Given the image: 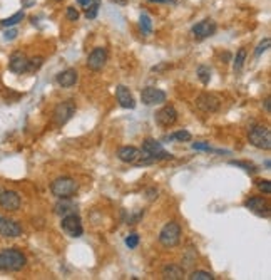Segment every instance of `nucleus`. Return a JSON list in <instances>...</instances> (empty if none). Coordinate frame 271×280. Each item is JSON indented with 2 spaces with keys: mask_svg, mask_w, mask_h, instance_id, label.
Here are the masks:
<instances>
[{
  "mask_svg": "<svg viewBox=\"0 0 271 280\" xmlns=\"http://www.w3.org/2000/svg\"><path fill=\"white\" fill-rule=\"evenodd\" d=\"M27 259L20 250L17 249H3L0 252V265L2 270H8V272H19L25 267Z\"/></svg>",
  "mask_w": 271,
  "mask_h": 280,
  "instance_id": "1",
  "label": "nucleus"
},
{
  "mask_svg": "<svg viewBox=\"0 0 271 280\" xmlns=\"http://www.w3.org/2000/svg\"><path fill=\"white\" fill-rule=\"evenodd\" d=\"M77 190H79V185H77V181L71 176H61L50 183V191H52V195L57 196L59 200H64V198L69 200L71 196H74L77 193Z\"/></svg>",
  "mask_w": 271,
  "mask_h": 280,
  "instance_id": "2",
  "label": "nucleus"
},
{
  "mask_svg": "<svg viewBox=\"0 0 271 280\" xmlns=\"http://www.w3.org/2000/svg\"><path fill=\"white\" fill-rule=\"evenodd\" d=\"M250 143L258 149H270L271 148V131L268 126L256 125L248 133Z\"/></svg>",
  "mask_w": 271,
  "mask_h": 280,
  "instance_id": "3",
  "label": "nucleus"
},
{
  "mask_svg": "<svg viewBox=\"0 0 271 280\" xmlns=\"http://www.w3.org/2000/svg\"><path fill=\"white\" fill-rule=\"evenodd\" d=\"M179 240H181V227L178 222H169L163 227V230L159 232V242L166 249H173L176 247Z\"/></svg>",
  "mask_w": 271,
  "mask_h": 280,
  "instance_id": "4",
  "label": "nucleus"
},
{
  "mask_svg": "<svg viewBox=\"0 0 271 280\" xmlns=\"http://www.w3.org/2000/svg\"><path fill=\"white\" fill-rule=\"evenodd\" d=\"M74 114H76V103L69 99V101H62V103L57 104L52 113V119L57 126H64L67 121H71V118L74 116Z\"/></svg>",
  "mask_w": 271,
  "mask_h": 280,
  "instance_id": "5",
  "label": "nucleus"
},
{
  "mask_svg": "<svg viewBox=\"0 0 271 280\" xmlns=\"http://www.w3.org/2000/svg\"><path fill=\"white\" fill-rule=\"evenodd\" d=\"M61 227H62V230L66 232L69 237H72V238H79L82 233H84V228H82L81 217H79V215H76V213L64 215Z\"/></svg>",
  "mask_w": 271,
  "mask_h": 280,
  "instance_id": "6",
  "label": "nucleus"
},
{
  "mask_svg": "<svg viewBox=\"0 0 271 280\" xmlns=\"http://www.w3.org/2000/svg\"><path fill=\"white\" fill-rule=\"evenodd\" d=\"M141 99H142V104H146V106H158V104L166 103L168 96L164 91L149 86L141 91Z\"/></svg>",
  "mask_w": 271,
  "mask_h": 280,
  "instance_id": "7",
  "label": "nucleus"
},
{
  "mask_svg": "<svg viewBox=\"0 0 271 280\" xmlns=\"http://www.w3.org/2000/svg\"><path fill=\"white\" fill-rule=\"evenodd\" d=\"M196 106L204 113H216L221 106V99L211 93H203L196 98Z\"/></svg>",
  "mask_w": 271,
  "mask_h": 280,
  "instance_id": "8",
  "label": "nucleus"
},
{
  "mask_svg": "<svg viewBox=\"0 0 271 280\" xmlns=\"http://www.w3.org/2000/svg\"><path fill=\"white\" fill-rule=\"evenodd\" d=\"M245 206L250 212L260 217H270V203L265 196H251L245 201Z\"/></svg>",
  "mask_w": 271,
  "mask_h": 280,
  "instance_id": "9",
  "label": "nucleus"
},
{
  "mask_svg": "<svg viewBox=\"0 0 271 280\" xmlns=\"http://www.w3.org/2000/svg\"><path fill=\"white\" fill-rule=\"evenodd\" d=\"M105 62H107V50L104 47H95L92 52L89 54V57H87V67L94 72L102 71Z\"/></svg>",
  "mask_w": 271,
  "mask_h": 280,
  "instance_id": "10",
  "label": "nucleus"
},
{
  "mask_svg": "<svg viewBox=\"0 0 271 280\" xmlns=\"http://www.w3.org/2000/svg\"><path fill=\"white\" fill-rule=\"evenodd\" d=\"M0 206L7 212H17L20 208V195L12 190H0Z\"/></svg>",
  "mask_w": 271,
  "mask_h": 280,
  "instance_id": "11",
  "label": "nucleus"
},
{
  "mask_svg": "<svg viewBox=\"0 0 271 280\" xmlns=\"http://www.w3.org/2000/svg\"><path fill=\"white\" fill-rule=\"evenodd\" d=\"M156 123H158L159 126H163V128H171L173 125H176V121H178V111L174 109V106H164V108H161L158 113H156Z\"/></svg>",
  "mask_w": 271,
  "mask_h": 280,
  "instance_id": "12",
  "label": "nucleus"
},
{
  "mask_svg": "<svg viewBox=\"0 0 271 280\" xmlns=\"http://www.w3.org/2000/svg\"><path fill=\"white\" fill-rule=\"evenodd\" d=\"M8 69L13 74H24L29 69V59L24 52H13L10 56V61H8Z\"/></svg>",
  "mask_w": 271,
  "mask_h": 280,
  "instance_id": "13",
  "label": "nucleus"
},
{
  "mask_svg": "<svg viewBox=\"0 0 271 280\" xmlns=\"http://www.w3.org/2000/svg\"><path fill=\"white\" fill-rule=\"evenodd\" d=\"M22 235V227L17 222L7 220L3 217H0V237L5 238H17Z\"/></svg>",
  "mask_w": 271,
  "mask_h": 280,
  "instance_id": "14",
  "label": "nucleus"
},
{
  "mask_svg": "<svg viewBox=\"0 0 271 280\" xmlns=\"http://www.w3.org/2000/svg\"><path fill=\"white\" fill-rule=\"evenodd\" d=\"M216 24L211 19H206V20H201L197 22V24L192 27V34H194L196 39H206V37H211V35L216 32Z\"/></svg>",
  "mask_w": 271,
  "mask_h": 280,
  "instance_id": "15",
  "label": "nucleus"
},
{
  "mask_svg": "<svg viewBox=\"0 0 271 280\" xmlns=\"http://www.w3.org/2000/svg\"><path fill=\"white\" fill-rule=\"evenodd\" d=\"M117 158L121 159L122 163L136 164L142 158V151L134 148V146H124V148L117 151Z\"/></svg>",
  "mask_w": 271,
  "mask_h": 280,
  "instance_id": "16",
  "label": "nucleus"
},
{
  "mask_svg": "<svg viewBox=\"0 0 271 280\" xmlns=\"http://www.w3.org/2000/svg\"><path fill=\"white\" fill-rule=\"evenodd\" d=\"M116 98H117V103L121 104V108H124V109H134L136 108V101H134V98H132L131 91L127 89L126 86H117Z\"/></svg>",
  "mask_w": 271,
  "mask_h": 280,
  "instance_id": "17",
  "label": "nucleus"
},
{
  "mask_svg": "<svg viewBox=\"0 0 271 280\" xmlns=\"http://www.w3.org/2000/svg\"><path fill=\"white\" fill-rule=\"evenodd\" d=\"M161 275H163V279H166V280H182L186 274L181 265L168 264V265H164L163 270H161Z\"/></svg>",
  "mask_w": 271,
  "mask_h": 280,
  "instance_id": "18",
  "label": "nucleus"
},
{
  "mask_svg": "<svg viewBox=\"0 0 271 280\" xmlns=\"http://www.w3.org/2000/svg\"><path fill=\"white\" fill-rule=\"evenodd\" d=\"M56 79L61 87H72L77 82V79H79V76H77L76 69H66V71L59 72Z\"/></svg>",
  "mask_w": 271,
  "mask_h": 280,
  "instance_id": "19",
  "label": "nucleus"
},
{
  "mask_svg": "<svg viewBox=\"0 0 271 280\" xmlns=\"http://www.w3.org/2000/svg\"><path fill=\"white\" fill-rule=\"evenodd\" d=\"M74 210H76V206L72 205V203H69L67 198H64L62 201H59V203L56 205V213L57 215H69V213H74Z\"/></svg>",
  "mask_w": 271,
  "mask_h": 280,
  "instance_id": "20",
  "label": "nucleus"
},
{
  "mask_svg": "<svg viewBox=\"0 0 271 280\" xmlns=\"http://www.w3.org/2000/svg\"><path fill=\"white\" fill-rule=\"evenodd\" d=\"M22 19H24V12H17V13H13V15L10 17H7V19H2L0 20V25L2 27H13V25H17L19 22H22Z\"/></svg>",
  "mask_w": 271,
  "mask_h": 280,
  "instance_id": "21",
  "label": "nucleus"
},
{
  "mask_svg": "<svg viewBox=\"0 0 271 280\" xmlns=\"http://www.w3.org/2000/svg\"><path fill=\"white\" fill-rule=\"evenodd\" d=\"M99 7H100V0H92V2L87 5V10H86L87 19H95L99 12Z\"/></svg>",
  "mask_w": 271,
  "mask_h": 280,
  "instance_id": "22",
  "label": "nucleus"
},
{
  "mask_svg": "<svg viewBox=\"0 0 271 280\" xmlns=\"http://www.w3.org/2000/svg\"><path fill=\"white\" fill-rule=\"evenodd\" d=\"M246 61V49H240L236 52V57H234V71L240 72L243 69V64Z\"/></svg>",
  "mask_w": 271,
  "mask_h": 280,
  "instance_id": "23",
  "label": "nucleus"
},
{
  "mask_svg": "<svg viewBox=\"0 0 271 280\" xmlns=\"http://www.w3.org/2000/svg\"><path fill=\"white\" fill-rule=\"evenodd\" d=\"M197 77L203 84H209L211 81V69L208 66H199L197 67Z\"/></svg>",
  "mask_w": 271,
  "mask_h": 280,
  "instance_id": "24",
  "label": "nucleus"
},
{
  "mask_svg": "<svg viewBox=\"0 0 271 280\" xmlns=\"http://www.w3.org/2000/svg\"><path fill=\"white\" fill-rule=\"evenodd\" d=\"M141 29L142 34H151L153 32V22H151L148 13H142L141 15Z\"/></svg>",
  "mask_w": 271,
  "mask_h": 280,
  "instance_id": "25",
  "label": "nucleus"
},
{
  "mask_svg": "<svg viewBox=\"0 0 271 280\" xmlns=\"http://www.w3.org/2000/svg\"><path fill=\"white\" fill-rule=\"evenodd\" d=\"M42 64H44V57H42V56H37V57L29 59V69H27V72H35V71H39V69L42 67Z\"/></svg>",
  "mask_w": 271,
  "mask_h": 280,
  "instance_id": "26",
  "label": "nucleus"
},
{
  "mask_svg": "<svg viewBox=\"0 0 271 280\" xmlns=\"http://www.w3.org/2000/svg\"><path fill=\"white\" fill-rule=\"evenodd\" d=\"M187 279H191V280H214L213 275L209 272H204V270H194Z\"/></svg>",
  "mask_w": 271,
  "mask_h": 280,
  "instance_id": "27",
  "label": "nucleus"
},
{
  "mask_svg": "<svg viewBox=\"0 0 271 280\" xmlns=\"http://www.w3.org/2000/svg\"><path fill=\"white\" fill-rule=\"evenodd\" d=\"M171 141V140H178V141H191V133L187 131H176L174 135L171 136H166V141Z\"/></svg>",
  "mask_w": 271,
  "mask_h": 280,
  "instance_id": "28",
  "label": "nucleus"
},
{
  "mask_svg": "<svg viewBox=\"0 0 271 280\" xmlns=\"http://www.w3.org/2000/svg\"><path fill=\"white\" fill-rule=\"evenodd\" d=\"M229 164H233V166H240V168L245 169V171H248V173H256V171H258V169H256L255 164H251V163H245V161H234V159H231V161H229Z\"/></svg>",
  "mask_w": 271,
  "mask_h": 280,
  "instance_id": "29",
  "label": "nucleus"
},
{
  "mask_svg": "<svg viewBox=\"0 0 271 280\" xmlns=\"http://www.w3.org/2000/svg\"><path fill=\"white\" fill-rule=\"evenodd\" d=\"M270 44H271L270 37H266V39H263V40H261V42L258 44V47H256V50H255V56H256V57H260L261 54H263V52H266V50L270 49Z\"/></svg>",
  "mask_w": 271,
  "mask_h": 280,
  "instance_id": "30",
  "label": "nucleus"
},
{
  "mask_svg": "<svg viewBox=\"0 0 271 280\" xmlns=\"http://www.w3.org/2000/svg\"><path fill=\"white\" fill-rule=\"evenodd\" d=\"M126 245L129 247V249H136V247L139 245V235H137V233H131V235L126 238Z\"/></svg>",
  "mask_w": 271,
  "mask_h": 280,
  "instance_id": "31",
  "label": "nucleus"
},
{
  "mask_svg": "<svg viewBox=\"0 0 271 280\" xmlns=\"http://www.w3.org/2000/svg\"><path fill=\"white\" fill-rule=\"evenodd\" d=\"M256 186L260 188V191H263L265 195H270L271 193V183L268 180H260L256 183Z\"/></svg>",
  "mask_w": 271,
  "mask_h": 280,
  "instance_id": "32",
  "label": "nucleus"
},
{
  "mask_svg": "<svg viewBox=\"0 0 271 280\" xmlns=\"http://www.w3.org/2000/svg\"><path fill=\"white\" fill-rule=\"evenodd\" d=\"M66 15H67V19L72 20V22H76L77 19H79V12H77V8H74V7H67Z\"/></svg>",
  "mask_w": 271,
  "mask_h": 280,
  "instance_id": "33",
  "label": "nucleus"
},
{
  "mask_svg": "<svg viewBox=\"0 0 271 280\" xmlns=\"http://www.w3.org/2000/svg\"><path fill=\"white\" fill-rule=\"evenodd\" d=\"M192 149H197V151H211V146L208 143H203V141H196V143H192Z\"/></svg>",
  "mask_w": 271,
  "mask_h": 280,
  "instance_id": "34",
  "label": "nucleus"
},
{
  "mask_svg": "<svg viewBox=\"0 0 271 280\" xmlns=\"http://www.w3.org/2000/svg\"><path fill=\"white\" fill-rule=\"evenodd\" d=\"M17 34H19L17 29H8L5 34H3V39H5V40H13L17 37Z\"/></svg>",
  "mask_w": 271,
  "mask_h": 280,
  "instance_id": "35",
  "label": "nucleus"
},
{
  "mask_svg": "<svg viewBox=\"0 0 271 280\" xmlns=\"http://www.w3.org/2000/svg\"><path fill=\"white\" fill-rule=\"evenodd\" d=\"M151 3H174V0H148Z\"/></svg>",
  "mask_w": 271,
  "mask_h": 280,
  "instance_id": "36",
  "label": "nucleus"
},
{
  "mask_svg": "<svg viewBox=\"0 0 271 280\" xmlns=\"http://www.w3.org/2000/svg\"><path fill=\"white\" fill-rule=\"evenodd\" d=\"M90 2H92V0H77V3H79V5H82V7H87Z\"/></svg>",
  "mask_w": 271,
  "mask_h": 280,
  "instance_id": "37",
  "label": "nucleus"
},
{
  "mask_svg": "<svg viewBox=\"0 0 271 280\" xmlns=\"http://www.w3.org/2000/svg\"><path fill=\"white\" fill-rule=\"evenodd\" d=\"M265 109H266V113H270V111H271V106H270V98H266V99H265Z\"/></svg>",
  "mask_w": 271,
  "mask_h": 280,
  "instance_id": "38",
  "label": "nucleus"
},
{
  "mask_svg": "<svg viewBox=\"0 0 271 280\" xmlns=\"http://www.w3.org/2000/svg\"><path fill=\"white\" fill-rule=\"evenodd\" d=\"M114 3H119V5H126L127 3V0H112Z\"/></svg>",
  "mask_w": 271,
  "mask_h": 280,
  "instance_id": "39",
  "label": "nucleus"
},
{
  "mask_svg": "<svg viewBox=\"0 0 271 280\" xmlns=\"http://www.w3.org/2000/svg\"><path fill=\"white\" fill-rule=\"evenodd\" d=\"M0 270H2V265H0Z\"/></svg>",
  "mask_w": 271,
  "mask_h": 280,
  "instance_id": "40",
  "label": "nucleus"
},
{
  "mask_svg": "<svg viewBox=\"0 0 271 280\" xmlns=\"http://www.w3.org/2000/svg\"><path fill=\"white\" fill-rule=\"evenodd\" d=\"M56 2H61V0H56Z\"/></svg>",
  "mask_w": 271,
  "mask_h": 280,
  "instance_id": "41",
  "label": "nucleus"
}]
</instances>
